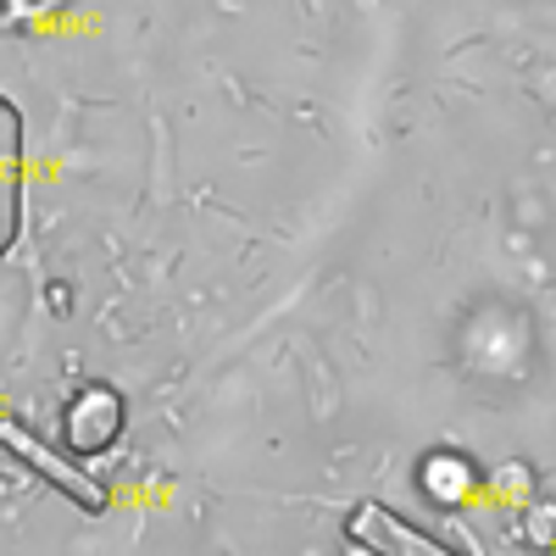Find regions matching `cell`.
<instances>
[{
  "label": "cell",
  "instance_id": "obj_5",
  "mask_svg": "<svg viewBox=\"0 0 556 556\" xmlns=\"http://www.w3.org/2000/svg\"><path fill=\"white\" fill-rule=\"evenodd\" d=\"M417 490L451 513V506H462L479 490V468L462 451H429L424 462H417Z\"/></svg>",
  "mask_w": 556,
  "mask_h": 556
},
{
  "label": "cell",
  "instance_id": "obj_4",
  "mask_svg": "<svg viewBox=\"0 0 556 556\" xmlns=\"http://www.w3.org/2000/svg\"><path fill=\"white\" fill-rule=\"evenodd\" d=\"M23 190H28V162H23V112L17 101L0 96V262L12 256L23 235Z\"/></svg>",
  "mask_w": 556,
  "mask_h": 556
},
{
  "label": "cell",
  "instance_id": "obj_6",
  "mask_svg": "<svg viewBox=\"0 0 556 556\" xmlns=\"http://www.w3.org/2000/svg\"><path fill=\"white\" fill-rule=\"evenodd\" d=\"M62 0H0V17L7 23H39L45 12H56Z\"/></svg>",
  "mask_w": 556,
  "mask_h": 556
},
{
  "label": "cell",
  "instance_id": "obj_1",
  "mask_svg": "<svg viewBox=\"0 0 556 556\" xmlns=\"http://www.w3.org/2000/svg\"><path fill=\"white\" fill-rule=\"evenodd\" d=\"M0 451H7L17 468H28L39 484H51L62 501H73L78 513H106V506H112L106 479H96L89 468H78L73 456H62L45 434H34L23 417H0Z\"/></svg>",
  "mask_w": 556,
  "mask_h": 556
},
{
  "label": "cell",
  "instance_id": "obj_3",
  "mask_svg": "<svg viewBox=\"0 0 556 556\" xmlns=\"http://www.w3.org/2000/svg\"><path fill=\"white\" fill-rule=\"evenodd\" d=\"M345 540H351L356 551H374V556H451V540L406 523L401 513H390V506H379V501L351 506Z\"/></svg>",
  "mask_w": 556,
  "mask_h": 556
},
{
  "label": "cell",
  "instance_id": "obj_2",
  "mask_svg": "<svg viewBox=\"0 0 556 556\" xmlns=\"http://www.w3.org/2000/svg\"><path fill=\"white\" fill-rule=\"evenodd\" d=\"M123 429H128V401H123V390L106 384V379L78 384V390L67 395V406H62V440H67V451H73L78 462L106 456V451L123 440Z\"/></svg>",
  "mask_w": 556,
  "mask_h": 556
}]
</instances>
